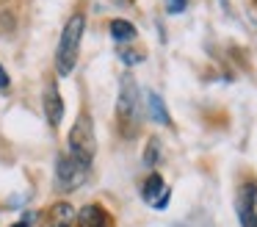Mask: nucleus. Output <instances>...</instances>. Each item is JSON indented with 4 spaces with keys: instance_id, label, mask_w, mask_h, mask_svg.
I'll list each match as a JSON object with an SVG mask.
<instances>
[{
    "instance_id": "f257e3e1",
    "label": "nucleus",
    "mask_w": 257,
    "mask_h": 227,
    "mask_svg": "<svg viewBox=\"0 0 257 227\" xmlns=\"http://www.w3.org/2000/svg\"><path fill=\"white\" fill-rule=\"evenodd\" d=\"M83 31H86V17L83 14H72V17H69V22L64 25L61 39H58V50H56V72L61 78H67L69 72L75 69Z\"/></svg>"
},
{
    "instance_id": "f03ea898",
    "label": "nucleus",
    "mask_w": 257,
    "mask_h": 227,
    "mask_svg": "<svg viewBox=\"0 0 257 227\" xmlns=\"http://www.w3.org/2000/svg\"><path fill=\"white\" fill-rule=\"evenodd\" d=\"M89 169L91 164L83 158H78V155L67 153V155H58V164H56V188L58 191H78L80 186L86 183V177H89Z\"/></svg>"
},
{
    "instance_id": "7ed1b4c3",
    "label": "nucleus",
    "mask_w": 257,
    "mask_h": 227,
    "mask_svg": "<svg viewBox=\"0 0 257 227\" xmlns=\"http://www.w3.org/2000/svg\"><path fill=\"white\" fill-rule=\"evenodd\" d=\"M94 149H97V141H94V127H91V119L89 114H80V119L72 125L69 130V149L67 153L78 155V158L89 161L94 158Z\"/></svg>"
},
{
    "instance_id": "20e7f679",
    "label": "nucleus",
    "mask_w": 257,
    "mask_h": 227,
    "mask_svg": "<svg viewBox=\"0 0 257 227\" xmlns=\"http://www.w3.org/2000/svg\"><path fill=\"white\" fill-rule=\"evenodd\" d=\"M116 116L122 130L127 133V125L139 119V89H136L133 78L124 75L122 83H119V103H116Z\"/></svg>"
},
{
    "instance_id": "39448f33",
    "label": "nucleus",
    "mask_w": 257,
    "mask_h": 227,
    "mask_svg": "<svg viewBox=\"0 0 257 227\" xmlns=\"http://www.w3.org/2000/svg\"><path fill=\"white\" fill-rule=\"evenodd\" d=\"M238 219L240 227H257V183L249 180L238 197Z\"/></svg>"
},
{
    "instance_id": "423d86ee",
    "label": "nucleus",
    "mask_w": 257,
    "mask_h": 227,
    "mask_svg": "<svg viewBox=\"0 0 257 227\" xmlns=\"http://www.w3.org/2000/svg\"><path fill=\"white\" fill-rule=\"evenodd\" d=\"M141 197H144V202H150L152 208L163 210L169 205V188L163 186V177L161 175H150L144 183V188H141Z\"/></svg>"
},
{
    "instance_id": "0eeeda50",
    "label": "nucleus",
    "mask_w": 257,
    "mask_h": 227,
    "mask_svg": "<svg viewBox=\"0 0 257 227\" xmlns=\"http://www.w3.org/2000/svg\"><path fill=\"white\" fill-rule=\"evenodd\" d=\"M75 208L69 202H56L47 208L45 219H42V227H75Z\"/></svg>"
},
{
    "instance_id": "6e6552de",
    "label": "nucleus",
    "mask_w": 257,
    "mask_h": 227,
    "mask_svg": "<svg viewBox=\"0 0 257 227\" xmlns=\"http://www.w3.org/2000/svg\"><path fill=\"white\" fill-rule=\"evenodd\" d=\"M45 114H47V122H50L53 127L61 125V119H64V100H61V94H58L56 83H50L47 92H45Z\"/></svg>"
},
{
    "instance_id": "1a4fd4ad",
    "label": "nucleus",
    "mask_w": 257,
    "mask_h": 227,
    "mask_svg": "<svg viewBox=\"0 0 257 227\" xmlns=\"http://www.w3.org/2000/svg\"><path fill=\"white\" fill-rule=\"evenodd\" d=\"M75 221H78V227H111V216L100 205H86Z\"/></svg>"
},
{
    "instance_id": "9d476101",
    "label": "nucleus",
    "mask_w": 257,
    "mask_h": 227,
    "mask_svg": "<svg viewBox=\"0 0 257 227\" xmlns=\"http://www.w3.org/2000/svg\"><path fill=\"white\" fill-rule=\"evenodd\" d=\"M147 108H150V116L158 125H169V111H166V105H163L161 94H155V92L147 94Z\"/></svg>"
},
{
    "instance_id": "9b49d317",
    "label": "nucleus",
    "mask_w": 257,
    "mask_h": 227,
    "mask_svg": "<svg viewBox=\"0 0 257 227\" xmlns=\"http://www.w3.org/2000/svg\"><path fill=\"white\" fill-rule=\"evenodd\" d=\"M111 36L116 39V42H130V39L136 36V25L127 20H113L111 22Z\"/></svg>"
},
{
    "instance_id": "f8f14e48",
    "label": "nucleus",
    "mask_w": 257,
    "mask_h": 227,
    "mask_svg": "<svg viewBox=\"0 0 257 227\" xmlns=\"http://www.w3.org/2000/svg\"><path fill=\"white\" fill-rule=\"evenodd\" d=\"M158 155H161V149H158V141H155V138H152V144H150V147H147V153H144V161H147V164H155V161H158Z\"/></svg>"
},
{
    "instance_id": "ddd939ff",
    "label": "nucleus",
    "mask_w": 257,
    "mask_h": 227,
    "mask_svg": "<svg viewBox=\"0 0 257 227\" xmlns=\"http://www.w3.org/2000/svg\"><path fill=\"white\" fill-rule=\"evenodd\" d=\"M185 6H188V0H166V9L172 11V14H180V11H185Z\"/></svg>"
},
{
    "instance_id": "4468645a",
    "label": "nucleus",
    "mask_w": 257,
    "mask_h": 227,
    "mask_svg": "<svg viewBox=\"0 0 257 227\" xmlns=\"http://www.w3.org/2000/svg\"><path fill=\"white\" fill-rule=\"evenodd\" d=\"M0 89H9V75H6L3 66H0Z\"/></svg>"
},
{
    "instance_id": "2eb2a0df",
    "label": "nucleus",
    "mask_w": 257,
    "mask_h": 227,
    "mask_svg": "<svg viewBox=\"0 0 257 227\" xmlns=\"http://www.w3.org/2000/svg\"><path fill=\"white\" fill-rule=\"evenodd\" d=\"M12 227H31V224H28V219H23V221H17V224H12Z\"/></svg>"
}]
</instances>
